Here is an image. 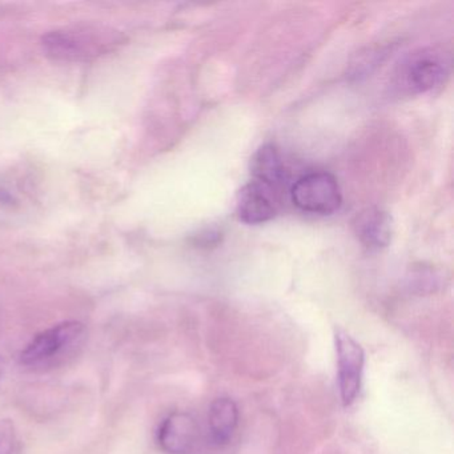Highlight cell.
<instances>
[{
	"instance_id": "6da1fadb",
	"label": "cell",
	"mask_w": 454,
	"mask_h": 454,
	"mask_svg": "<svg viewBox=\"0 0 454 454\" xmlns=\"http://www.w3.org/2000/svg\"><path fill=\"white\" fill-rule=\"evenodd\" d=\"M86 328L79 321H66L36 334L20 353V363L31 368H46L65 360L83 342Z\"/></svg>"
},
{
	"instance_id": "7a4b0ae2",
	"label": "cell",
	"mask_w": 454,
	"mask_h": 454,
	"mask_svg": "<svg viewBox=\"0 0 454 454\" xmlns=\"http://www.w3.org/2000/svg\"><path fill=\"white\" fill-rule=\"evenodd\" d=\"M44 51L52 59L62 62H78L95 58L107 51L110 39L100 31L57 30L51 31L42 39Z\"/></svg>"
},
{
	"instance_id": "3957f363",
	"label": "cell",
	"mask_w": 454,
	"mask_h": 454,
	"mask_svg": "<svg viewBox=\"0 0 454 454\" xmlns=\"http://www.w3.org/2000/svg\"><path fill=\"white\" fill-rule=\"evenodd\" d=\"M291 193L294 206L308 214H334L342 203L337 180L326 172H312L300 177Z\"/></svg>"
},
{
	"instance_id": "277c9868",
	"label": "cell",
	"mask_w": 454,
	"mask_h": 454,
	"mask_svg": "<svg viewBox=\"0 0 454 454\" xmlns=\"http://www.w3.org/2000/svg\"><path fill=\"white\" fill-rule=\"evenodd\" d=\"M337 369L339 389L344 406L355 403L360 393L365 355L361 345L345 331H336Z\"/></svg>"
},
{
	"instance_id": "5b68a950",
	"label": "cell",
	"mask_w": 454,
	"mask_h": 454,
	"mask_svg": "<svg viewBox=\"0 0 454 454\" xmlns=\"http://www.w3.org/2000/svg\"><path fill=\"white\" fill-rule=\"evenodd\" d=\"M278 212L276 191L262 183L252 182L239 193V219L246 224L270 222Z\"/></svg>"
},
{
	"instance_id": "8992f818",
	"label": "cell",
	"mask_w": 454,
	"mask_h": 454,
	"mask_svg": "<svg viewBox=\"0 0 454 454\" xmlns=\"http://www.w3.org/2000/svg\"><path fill=\"white\" fill-rule=\"evenodd\" d=\"M199 437V427L191 414H169L159 429V443L168 454H188Z\"/></svg>"
},
{
	"instance_id": "52a82bcc",
	"label": "cell",
	"mask_w": 454,
	"mask_h": 454,
	"mask_svg": "<svg viewBox=\"0 0 454 454\" xmlns=\"http://www.w3.org/2000/svg\"><path fill=\"white\" fill-rule=\"evenodd\" d=\"M446 66L435 54H419L405 68L406 86L414 92H427L442 84Z\"/></svg>"
},
{
	"instance_id": "ba28073f",
	"label": "cell",
	"mask_w": 454,
	"mask_h": 454,
	"mask_svg": "<svg viewBox=\"0 0 454 454\" xmlns=\"http://www.w3.org/2000/svg\"><path fill=\"white\" fill-rule=\"evenodd\" d=\"M358 240L369 249H381L392 240V217L379 208H368L358 215L355 222Z\"/></svg>"
},
{
	"instance_id": "9c48e42d",
	"label": "cell",
	"mask_w": 454,
	"mask_h": 454,
	"mask_svg": "<svg viewBox=\"0 0 454 454\" xmlns=\"http://www.w3.org/2000/svg\"><path fill=\"white\" fill-rule=\"evenodd\" d=\"M252 174L254 182L262 183L272 190L278 191L286 182V169L283 159L276 147L262 145L252 159Z\"/></svg>"
},
{
	"instance_id": "30bf717a",
	"label": "cell",
	"mask_w": 454,
	"mask_h": 454,
	"mask_svg": "<svg viewBox=\"0 0 454 454\" xmlns=\"http://www.w3.org/2000/svg\"><path fill=\"white\" fill-rule=\"evenodd\" d=\"M239 424L238 405L231 398H216L209 406L208 427L212 441L225 445L235 434Z\"/></svg>"
},
{
	"instance_id": "8fae6325",
	"label": "cell",
	"mask_w": 454,
	"mask_h": 454,
	"mask_svg": "<svg viewBox=\"0 0 454 454\" xmlns=\"http://www.w3.org/2000/svg\"><path fill=\"white\" fill-rule=\"evenodd\" d=\"M14 441V425L9 419H0V454H12Z\"/></svg>"
},
{
	"instance_id": "7c38bea8",
	"label": "cell",
	"mask_w": 454,
	"mask_h": 454,
	"mask_svg": "<svg viewBox=\"0 0 454 454\" xmlns=\"http://www.w3.org/2000/svg\"><path fill=\"white\" fill-rule=\"evenodd\" d=\"M2 373H4V361L0 358V377H2Z\"/></svg>"
}]
</instances>
